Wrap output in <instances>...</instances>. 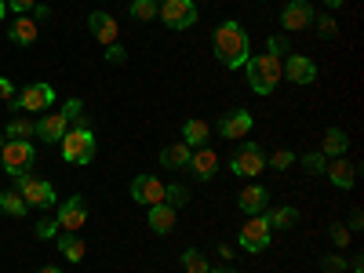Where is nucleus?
<instances>
[{"instance_id":"obj_32","label":"nucleus","mask_w":364,"mask_h":273,"mask_svg":"<svg viewBox=\"0 0 364 273\" xmlns=\"http://www.w3.org/2000/svg\"><path fill=\"white\" fill-rule=\"evenodd\" d=\"M291 164H295L291 149H273V154H266V168H273V171H288Z\"/></svg>"},{"instance_id":"obj_33","label":"nucleus","mask_w":364,"mask_h":273,"mask_svg":"<svg viewBox=\"0 0 364 273\" xmlns=\"http://www.w3.org/2000/svg\"><path fill=\"white\" fill-rule=\"evenodd\" d=\"M299 161H302V168H306L310 175H324V168H328V157L321 154V149H310V154H302Z\"/></svg>"},{"instance_id":"obj_25","label":"nucleus","mask_w":364,"mask_h":273,"mask_svg":"<svg viewBox=\"0 0 364 273\" xmlns=\"http://www.w3.org/2000/svg\"><path fill=\"white\" fill-rule=\"evenodd\" d=\"M346 149H350V135L343 128H328L324 132V142H321L324 157H346Z\"/></svg>"},{"instance_id":"obj_49","label":"nucleus","mask_w":364,"mask_h":273,"mask_svg":"<svg viewBox=\"0 0 364 273\" xmlns=\"http://www.w3.org/2000/svg\"><path fill=\"white\" fill-rule=\"evenodd\" d=\"M208 273H237V269H230V266H223V269H208Z\"/></svg>"},{"instance_id":"obj_18","label":"nucleus","mask_w":364,"mask_h":273,"mask_svg":"<svg viewBox=\"0 0 364 273\" xmlns=\"http://www.w3.org/2000/svg\"><path fill=\"white\" fill-rule=\"evenodd\" d=\"M237 208L245 211V215H262V211L269 208V190L262 186V182H252V186L240 190L237 197Z\"/></svg>"},{"instance_id":"obj_2","label":"nucleus","mask_w":364,"mask_h":273,"mask_svg":"<svg viewBox=\"0 0 364 273\" xmlns=\"http://www.w3.org/2000/svg\"><path fill=\"white\" fill-rule=\"evenodd\" d=\"M248 70V87L255 91V95H273L277 91V80H281V58H273V55H255L245 63Z\"/></svg>"},{"instance_id":"obj_46","label":"nucleus","mask_w":364,"mask_h":273,"mask_svg":"<svg viewBox=\"0 0 364 273\" xmlns=\"http://www.w3.org/2000/svg\"><path fill=\"white\" fill-rule=\"evenodd\" d=\"M346 0H324V8H343Z\"/></svg>"},{"instance_id":"obj_40","label":"nucleus","mask_w":364,"mask_h":273,"mask_svg":"<svg viewBox=\"0 0 364 273\" xmlns=\"http://www.w3.org/2000/svg\"><path fill=\"white\" fill-rule=\"evenodd\" d=\"M321 269H324V273H343V269H346V259H343V255H328V259L321 262Z\"/></svg>"},{"instance_id":"obj_12","label":"nucleus","mask_w":364,"mask_h":273,"mask_svg":"<svg viewBox=\"0 0 364 273\" xmlns=\"http://www.w3.org/2000/svg\"><path fill=\"white\" fill-rule=\"evenodd\" d=\"M55 223H58V230H63V233H80V226L87 223V204H84V197H70V200L58 204Z\"/></svg>"},{"instance_id":"obj_24","label":"nucleus","mask_w":364,"mask_h":273,"mask_svg":"<svg viewBox=\"0 0 364 273\" xmlns=\"http://www.w3.org/2000/svg\"><path fill=\"white\" fill-rule=\"evenodd\" d=\"M208 139H211L208 120H200V117H190L186 124H182V142H186L190 149H197V146H208Z\"/></svg>"},{"instance_id":"obj_22","label":"nucleus","mask_w":364,"mask_h":273,"mask_svg":"<svg viewBox=\"0 0 364 273\" xmlns=\"http://www.w3.org/2000/svg\"><path fill=\"white\" fill-rule=\"evenodd\" d=\"M190 157H193V149L182 142V139L161 149V164H164V168H175V171H186V168H190Z\"/></svg>"},{"instance_id":"obj_9","label":"nucleus","mask_w":364,"mask_h":273,"mask_svg":"<svg viewBox=\"0 0 364 273\" xmlns=\"http://www.w3.org/2000/svg\"><path fill=\"white\" fill-rule=\"evenodd\" d=\"M11 109H51L55 106V87L48 80H33L22 87V95H15L8 102Z\"/></svg>"},{"instance_id":"obj_37","label":"nucleus","mask_w":364,"mask_h":273,"mask_svg":"<svg viewBox=\"0 0 364 273\" xmlns=\"http://www.w3.org/2000/svg\"><path fill=\"white\" fill-rule=\"evenodd\" d=\"M314 22H317V33H321V37H336L339 22L331 18V15H314Z\"/></svg>"},{"instance_id":"obj_8","label":"nucleus","mask_w":364,"mask_h":273,"mask_svg":"<svg viewBox=\"0 0 364 273\" xmlns=\"http://www.w3.org/2000/svg\"><path fill=\"white\" fill-rule=\"evenodd\" d=\"M269 240H273V230H269L266 215H248V223L240 226V233H237V245L245 248L248 255L266 252V248H269Z\"/></svg>"},{"instance_id":"obj_10","label":"nucleus","mask_w":364,"mask_h":273,"mask_svg":"<svg viewBox=\"0 0 364 273\" xmlns=\"http://www.w3.org/2000/svg\"><path fill=\"white\" fill-rule=\"evenodd\" d=\"M281 73H288V80H291V84L306 87V84H314V80H317V63H314L310 55L288 51V55H284V63H281Z\"/></svg>"},{"instance_id":"obj_6","label":"nucleus","mask_w":364,"mask_h":273,"mask_svg":"<svg viewBox=\"0 0 364 273\" xmlns=\"http://www.w3.org/2000/svg\"><path fill=\"white\" fill-rule=\"evenodd\" d=\"M230 171L245 175V178H259L266 171V149L259 142H240L237 154L230 157Z\"/></svg>"},{"instance_id":"obj_11","label":"nucleus","mask_w":364,"mask_h":273,"mask_svg":"<svg viewBox=\"0 0 364 273\" xmlns=\"http://www.w3.org/2000/svg\"><path fill=\"white\" fill-rule=\"evenodd\" d=\"M132 200L142 204V208L164 204V182L157 175H135L132 178Z\"/></svg>"},{"instance_id":"obj_15","label":"nucleus","mask_w":364,"mask_h":273,"mask_svg":"<svg viewBox=\"0 0 364 273\" xmlns=\"http://www.w3.org/2000/svg\"><path fill=\"white\" fill-rule=\"evenodd\" d=\"M186 171H193V175H197V182H211V178L219 175V154H215L211 146H197Z\"/></svg>"},{"instance_id":"obj_30","label":"nucleus","mask_w":364,"mask_h":273,"mask_svg":"<svg viewBox=\"0 0 364 273\" xmlns=\"http://www.w3.org/2000/svg\"><path fill=\"white\" fill-rule=\"evenodd\" d=\"M63 113H66V120H70V128H91V120H87L80 99H70V102L63 106Z\"/></svg>"},{"instance_id":"obj_27","label":"nucleus","mask_w":364,"mask_h":273,"mask_svg":"<svg viewBox=\"0 0 364 273\" xmlns=\"http://www.w3.org/2000/svg\"><path fill=\"white\" fill-rule=\"evenodd\" d=\"M0 211H4V215H11V219H22L26 211H29V204L22 200L18 190H4V193H0Z\"/></svg>"},{"instance_id":"obj_45","label":"nucleus","mask_w":364,"mask_h":273,"mask_svg":"<svg viewBox=\"0 0 364 273\" xmlns=\"http://www.w3.org/2000/svg\"><path fill=\"white\" fill-rule=\"evenodd\" d=\"M350 269H353V273H364V259H353V262H350Z\"/></svg>"},{"instance_id":"obj_21","label":"nucleus","mask_w":364,"mask_h":273,"mask_svg":"<svg viewBox=\"0 0 364 273\" xmlns=\"http://www.w3.org/2000/svg\"><path fill=\"white\" fill-rule=\"evenodd\" d=\"M146 223H149V230H154L157 237H168L171 230H175V208H168V204H154L146 211Z\"/></svg>"},{"instance_id":"obj_34","label":"nucleus","mask_w":364,"mask_h":273,"mask_svg":"<svg viewBox=\"0 0 364 273\" xmlns=\"http://www.w3.org/2000/svg\"><path fill=\"white\" fill-rule=\"evenodd\" d=\"M186 200H190V190H186V186H178V182L164 186V204H168V208H182Z\"/></svg>"},{"instance_id":"obj_1","label":"nucleus","mask_w":364,"mask_h":273,"mask_svg":"<svg viewBox=\"0 0 364 273\" xmlns=\"http://www.w3.org/2000/svg\"><path fill=\"white\" fill-rule=\"evenodd\" d=\"M211 51H215V58L226 70H245V63L252 58V41L245 33V26L226 18L215 33H211Z\"/></svg>"},{"instance_id":"obj_13","label":"nucleus","mask_w":364,"mask_h":273,"mask_svg":"<svg viewBox=\"0 0 364 273\" xmlns=\"http://www.w3.org/2000/svg\"><path fill=\"white\" fill-rule=\"evenodd\" d=\"M255 128V117L248 109H226L219 120V135L223 139H248V132Z\"/></svg>"},{"instance_id":"obj_7","label":"nucleus","mask_w":364,"mask_h":273,"mask_svg":"<svg viewBox=\"0 0 364 273\" xmlns=\"http://www.w3.org/2000/svg\"><path fill=\"white\" fill-rule=\"evenodd\" d=\"M157 18L168 29L182 33V29H190L197 22V0H161V4H157Z\"/></svg>"},{"instance_id":"obj_50","label":"nucleus","mask_w":364,"mask_h":273,"mask_svg":"<svg viewBox=\"0 0 364 273\" xmlns=\"http://www.w3.org/2000/svg\"><path fill=\"white\" fill-rule=\"evenodd\" d=\"M4 142H8V139H4V132H0V146H4Z\"/></svg>"},{"instance_id":"obj_4","label":"nucleus","mask_w":364,"mask_h":273,"mask_svg":"<svg viewBox=\"0 0 364 273\" xmlns=\"http://www.w3.org/2000/svg\"><path fill=\"white\" fill-rule=\"evenodd\" d=\"M58 146H63L66 164H91V157H95V132L91 128H70Z\"/></svg>"},{"instance_id":"obj_23","label":"nucleus","mask_w":364,"mask_h":273,"mask_svg":"<svg viewBox=\"0 0 364 273\" xmlns=\"http://www.w3.org/2000/svg\"><path fill=\"white\" fill-rule=\"evenodd\" d=\"M55 248H58V255H63L66 262H80V259L87 255L80 233H58V237H55Z\"/></svg>"},{"instance_id":"obj_44","label":"nucleus","mask_w":364,"mask_h":273,"mask_svg":"<svg viewBox=\"0 0 364 273\" xmlns=\"http://www.w3.org/2000/svg\"><path fill=\"white\" fill-rule=\"evenodd\" d=\"M48 15H51V8H44V4L33 8V18H48Z\"/></svg>"},{"instance_id":"obj_41","label":"nucleus","mask_w":364,"mask_h":273,"mask_svg":"<svg viewBox=\"0 0 364 273\" xmlns=\"http://www.w3.org/2000/svg\"><path fill=\"white\" fill-rule=\"evenodd\" d=\"M106 63H113V66H120V63H128V55H124V48H120V44H109V48H106Z\"/></svg>"},{"instance_id":"obj_26","label":"nucleus","mask_w":364,"mask_h":273,"mask_svg":"<svg viewBox=\"0 0 364 273\" xmlns=\"http://www.w3.org/2000/svg\"><path fill=\"white\" fill-rule=\"evenodd\" d=\"M262 215H266V223H269V230H291L295 223H299V211L295 208H266L262 211Z\"/></svg>"},{"instance_id":"obj_3","label":"nucleus","mask_w":364,"mask_h":273,"mask_svg":"<svg viewBox=\"0 0 364 273\" xmlns=\"http://www.w3.org/2000/svg\"><path fill=\"white\" fill-rule=\"evenodd\" d=\"M15 190L22 193V200H26L29 208H41V211H48V208H55V204H58L55 186H51L48 178H37L33 171H22V175H15Z\"/></svg>"},{"instance_id":"obj_20","label":"nucleus","mask_w":364,"mask_h":273,"mask_svg":"<svg viewBox=\"0 0 364 273\" xmlns=\"http://www.w3.org/2000/svg\"><path fill=\"white\" fill-rule=\"evenodd\" d=\"M87 29H91V37H95L102 48L117 44V22H113V15H106V11H91V15H87Z\"/></svg>"},{"instance_id":"obj_29","label":"nucleus","mask_w":364,"mask_h":273,"mask_svg":"<svg viewBox=\"0 0 364 273\" xmlns=\"http://www.w3.org/2000/svg\"><path fill=\"white\" fill-rule=\"evenodd\" d=\"M33 135H37V124L26 120V117H15L11 124L4 128V139H33Z\"/></svg>"},{"instance_id":"obj_31","label":"nucleus","mask_w":364,"mask_h":273,"mask_svg":"<svg viewBox=\"0 0 364 273\" xmlns=\"http://www.w3.org/2000/svg\"><path fill=\"white\" fill-rule=\"evenodd\" d=\"M182 269H186V273H208L211 262H208L197 248H186V252H182Z\"/></svg>"},{"instance_id":"obj_39","label":"nucleus","mask_w":364,"mask_h":273,"mask_svg":"<svg viewBox=\"0 0 364 273\" xmlns=\"http://www.w3.org/2000/svg\"><path fill=\"white\" fill-rule=\"evenodd\" d=\"M4 4H8V11H15V15H29V11L37 8V0H4Z\"/></svg>"},{"instance_id":"obj_17","label":"nucleus","mask_w":364,"mask_h":273,"mask_svg":"<svg viewBox=\"0 0 364 273\" xmlns=\"http://www.w3.org/2000/svg\"><path fill=\"white\" fill-rule=\"evenodd\" d=\"M324 175H328V182H331L336 190H353V182H357V164L346 161V157H331L328 168H324Z\"/></svg>"},{"instance_id":"obj_48","label":"nucleus","mask_w":364,"mask_h":273,"mask_svg":"<svg viewBox=\"0 0 364 273\" xmlns=\"http://www.w3.org/2000/svg\"><path fill=\"white\" fill-rule=\"evenodd\" d=\"M4 15H8V4H4V0H0V22H4Z\"/></svg>"},{"instance_id":"obj_5","label":"nucleus","mask_w":364,"mask_h":273,"mask_svg":"<svg viewBox=\"0 0 364 273\" xmlns=\"http://www.w3.org/2000/svg\"><path fill=\"white\" fill-rule=\"evenodd\" d=\"M33 161H37V149H33V142H29V139H8L4 146H0V164H4V171L11 178L22 175V171H29V168H33Z\"/></svg>"},{"instance_id":"obj_14","label":"nucleus","mask_w":364,"mask_h":273,"mask_svg":"<svg viewBox=\"0 0 364 273\" xmlns=\"http://www.w3.org/2000/svg\"><path fill=\"white\" fill-rule=\"evenodd\" d=\"M281 26L288 33H299V29H310L314 26V8L306 0H288L284 11H281Z\"/></svg>"},{"instance_id":"obj_35","label":"nucleus","mask_w":364,"mask_h":273,"mask_svg":"<svg viewBox=\"0 0 364 273\" xmlns=\"http://www.w3.org/2000/svg\"><path fill=\"white\" fill-rule=\"evenodd\" d=\"M328 237H331V245H336V248H346L350 245V230L343 223H331L328 226Z\"/></svg>"},{"instance_id":"obj_38","label":"nucleus","mask_w":364,"mask_h":273,"mask_svg":"<svg viewBox=\"0 0 364 273\" xmlns=\"http://www.w3.org/2000/svg\"><path fill=\"white\" fill-rule=\"evenodd\" d=\"M284 51H291L284 37H269V41H266V55H273V58H284Z\"/></svg>"},{"instance_id":"obj_43","label":"nucleus","mask_w":364,"mask_h":273,"mask_svg":"<svg viewBox=\"0 0 364 273\" xmlns=\"http://www.w3.org/2000/svg\"><path fill=\"white\" fill-rule=\"evenodd\" d=\"M360 223H364V215H360V208H357V211H353V215H350V226H346V230L353 233V230H360Z\"/></svg>"},{"instance_id":"obj_47","label":"nucleus","mask_w":364,"mask_h":273,"mask_svg":"<svg viewBox=\"0 0 364 273\" xmlns=\"http://www.w3.org/2000/svg\"><path fill=\"white\" fill-rule=\"evenodd\" d=\"M37 273H63V269H58V266H41Z\"/></svg>"},{"instance_id":"obj_16","label":"nucleus","mask_w":364,"mask_h":273,"mask_svg":"<svg viewBox=\"0 0 364 273\" xmlns=\"http://www.w3.org/2000/svg\"><path fill=\"white\" fill-rule=\"evenodd\" d=\"M66 132H70V120H66L63 109H51V113H44V117L37 120V139H44L48 146H51V142H63Z\"/></svg>"},{"instance_id":"obj_36","label":"nucleus","mask_w":364,"mask_h":273,"mask_svg":"<svg viewBox=\"0 0 364 273\" xmlns=\"http://www.w3.org/2000/svg\"><path fill=\"white\" fill-rule=\"evenodd\" d=\"M33 233H37L41 240H55V237H58V233H63V230H58V223H55V219H41Z\"/></svg>"},{"instance_id":"obj_19","label":"nucleus","mask_w":364,"mask_h":273,"mask_svg":"<svg viewBox=\"0 0 364 273\" xmlns=\"http://www.w3.org/2000/svg\"><path fill=\"white\" fill-rule=\"evenodd\" d=\"M37 37H41V29H37V18L33 15H15V22L8 26V41L11 44L29 48V44H37Z\"/></svg>"},{"instance_id":"obj_51","label":"nucleus","mask_w":364,"mask_h":273,"mask_svg":"<svg viewBox=\"0 0 364 273\" xmlns=\"http://www.w3.org/2000/svg\"><path fill=\"white\" fill-rule=\"evenodd\" d=\"M157 4H161V0H157Z\"/></svg>"},{"instance_id":"obj_42","label":"nucleus","mask_w":364,"mask_h":273,"mask_svg":"<svg viewBox=\"0 0 364 273\" xmlns=\"http://www.w3.org/2000/svg\"><path fill=\"white\" fill-rule=\"evenodd\" d=\"M15 99V84L8 77H0V102H11Z\"/></svg>"},{"instance_id":"obj_28","label":"nucleus","mask_w":364,"mask_h":273,"mask_svg":"<svg viewBox=\"0 0 364 273\" xmlns=\"http://www.w3.org/2000/svg\"><path fill=\"white\" fill-rule=\"evenodd\" d=\"M128 15H132L135 22H154V18H157V0H132Z\"/></svg>"}]
</instances>
